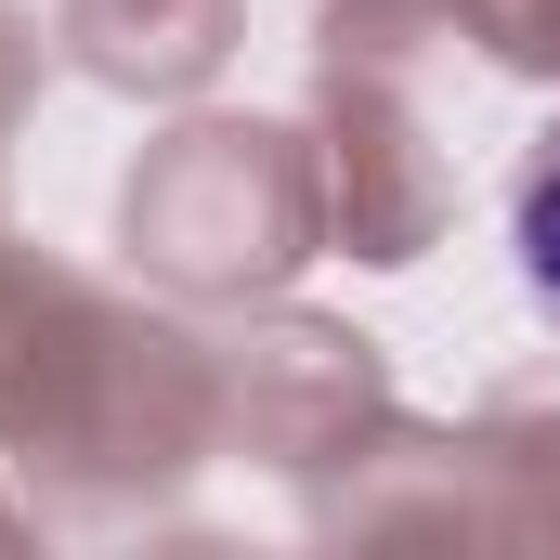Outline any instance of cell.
<instances>
[{"mask_svg":"<svg viewBox=\"0 0 560 560\" xmlns=\"http://www.w3.org/2000/svg\"><path fill=\"white\" fill-rule=\"evenodd\" d=\"M509 248H522V287L560 313V118L535 143V170H522V196H509Z\"/></svg>","mask_w":560,"mask_h":560,"instance_id":"6da1fadb","label":"cell"}]
</instances>
